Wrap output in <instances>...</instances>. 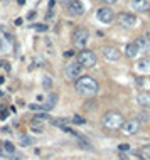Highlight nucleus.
<instances>
[{
    "label": "nucleus",
    "mask_w": 150,
    "mask_h": 160,
    "mask_svg": "<svg viewBox=\"0 0 150 160\" xmlns=\"http://www.w3.org/2000/svg\"><path fill=\"white\" fill-rule=\"evenodd\" d=\"M98 81L93 79L91 76H81L76 79V83H74V89H76L78 93L81 94V96H94V94L98 93Z\"/></svg>",
    "instance_id": "f257e3e1"
},
{
    "label": "nucleus",
    "mask_w": 150,
    "mask_h": 160,
    "mask_svg": "<svg viewBox=\"0 0 150 160\" xmlns=\"http://www.w3.org/2000/svg\"><path fill=\"white\" fill-rule=\"evenodd\" d=\"M123 116L122 113L118 111H108L105 113V116H103V125L106 126V128H111V130H116L120 128V126H123Z\"/></svg>",
    "instance_id": "f03ea898"
},
{
    "label": "nucleus",
    "mask_w": 150,
    "mask_h": 160,
    "mask_svg": "<svg viewBox=\"0 0 150 160\" xmlns=\"http://www.w3.org/2000/svg\"><path fill=\"white\" fill-rule=\"evenodd\" d=\"M78 57V63L81 64L83 68H93L96 66V54L93 51H88V49H83L76 54Z\"/></svg>",
    "instance_id": "7ed1b4c3"
},
{
    "label": "nucleus",
    "mask_w": 150,
    "mask_h": 160,
    "mask_svg": "<svg viewBox=\"0 0 150 160\" xmlns=\"http://www.w3.org/2000/svg\"><path fill=\"white\" fill-rule=\"evenodd\" d=\"M73 44H74V47H78V49H83L88 44V40H90V32L86 31V29H76V31L73 32Z\"/></svg>",
    "instance_id": "20e7f679"
},
{
    "label": "nucleus",
    "mask_w": 150,
    "mask_h": 160,
    "mask_svg": "<svg viewBox=\"0 0 150 160\" xmlns=\"http://www.w3.org/2000/svg\"><path fill=\"white\" fill-rule=\"evenodd\" d=\"M96 17L99 22L103 24H111L115 20V12L110 9V7H101L98 12H96Z\"/></svg>",
    "instance_id": "39448f33"
},
{
    "label": "nucleus",
    "mask_w": 150,
    "mask_h": 160,
    "mask_svg": "<svg viewBox=\"0 0 150 160\" xmlns=\"http://www.w3.org/2000/svg\"><path fill=\"white\" fill-rule=\"evenodd\" d=\"M125 135H135L140 130V120L138 118H132V120H127L122 126Z\"/></svg>",
    "instance_id": "423d86ee"
},
{
    "label": "nucleus",
    "mask_w": 150,
    "mask_h": 160,
    "mask_svg": "<svg viewBox=\"0 0 150 160\" xmlns=\"http://www.w3.org/2000/svg\"><path fill=\"white\" fill-rule=\"evenodd\" d=\"M81 73H83V66L80 63H71L66 66V78L68 79H78V78H81Z\"/></svg>",
    "instance_id": "0eeeda50"
},
{
    "label": "nucleus",
    "mask_w": 150,
    "mask_h": 160,
    "mask_svg": "<svg viewBox=\"0 0 150 160\" xmlns=\"http://www.w3.org/2000/svg\"><path fill=\"white\" fill-rule=\"evenodd\" d=\"M118 22L122 24L123 27H135L137 24H138V19H137V15L133 14H128V12H123V14L118 15Z\"/></svg>",
    "instance_id": "6e6552de"
},
{
    "label": "nucleus",
    "mask_w": 150,
    "mask_h": 160,
    "mask_svg": "<svg viewBox=\"0 0 150 160\" xmlns=\"http://www.w3.org/2000/svg\"><path fill=\"white\" fill-rule=\"evenodd\" d=\"M68 12H69V15H73V17L83 15L85 14V3H83L81 0H71V2L68 3Z\"/></svg>",
    "instance_id": "1a4fd4ad"
},
{
    "label": "nucleus",
    "mask_w": 150,
    "mask_h": 160,
    "mask_svg": "<svg viewBox=\"0 0 150 160\" xmlns=\"http://www.w3.org/2000/svg\"><path fill=\"white\" fill-rule=\"evenodd\" d=\"M101 54H103V57H105L106 61H118L120 56H122V52H120L116 47L106 46V47L101 49Z\"/></svg>",
    "instance_id": "9d476101"
},
{
    "label": "nucleus",
    "mask_w": 150,
    "mask_h": 160,
    "mask_svg": "<svg viewBox=\"0 0 150 160\" xmlns=\"http://www.w3.org/2000/svg\"><path fill=\"white\" fill-rule=\"evenodd\" d=\"M130 7L133 9V12H145V14L150 9L148 0H130Z\"/></svg>",
    "instance_id": "9b49d317"
},
{
    "label": "nucleus",
    "mask_w": 150,
    "mask_h": 160,
    "mask_svg": "<svg viewBox=\"0 0 150 160\" xmlns=\"http://www.w3.org/2000/svg\"><path fill=\"white\" fill-rule=\"evenodd\" d=\"M137 103L142 108H150V93H138V96H137Z\"/></svg>",
    "instance_id": "f8f14e48"
},
{
    "label": "nucleus",
    "mask_w": 150,
    "mask_h": 160,
    "mask_svg": "<svg viewBox=\"0 0 150 160\" xmlns=\"http://www.w3.org/2000/svg\"><path fill=\"white\" fill-rule=\"evenodd\" d=\"M135 44L138 46L140 52H148L150 51V39L148 37H137Z\"/></svg>",
    "instance_id": "ddd939ff"
},
{
    "label": "nucleus",
    "mask_w": 150,
    "mask_h": 160,
    "mask_svg": "<svg viewBox=\"0 0 150 160\" xmlns=\"http://www.w3.org/2000/svg\"><path fill=\"white\" fill-rule=\"evenodd\" d=\"M125 52H127V56L128 57H137L140 54V49H138V46H137L135 42H132V44H127V47H125Z\"/></svg>",
    "instance_id": "4468645a"
},
{
    "label": "nucleus",
    "mask_w": 150,
    "mask_h": 160,
    "mask_svg": "<svg viewBox=\"0 0 150 160\" xmlns=\"http://www.w3.org/2000/svg\"><path fill=\"white\" fill-rule=\"evenodd\" d=\"M2 155H7V157H12L15 155V145L12 142H3L2 145Z\"/></svg>",
    "instance_id": "2eb2a0df"
},
{
    "label": "nucleus",
    "mask_w": 150,
    "mask_h": 160,
    "mask_svg": "<svg viewBox=\"0 0 150 160\" xmlns=\"http://www.w3.org/2000/svg\"><path fill=\"white\" fill-rule=\"evenodd\" d=\"M137 69L140 73H148L150 71V59H142L137 63Z\"/></svg>",
    "instance_id": "dca6fc26"
},
{
    "label": "nucleus",
    "mask_w": 150,
    "mask_h": 160,
    "mask_svg": "<svg viewBox=\"0 0 150 160\" xmlns=\"http://www.w3.org/2000/svg\"><path fill=\"white\" fill-rule=\"evenodd\" d=\"M34 142H36V140H34L32 137H29V135H22V137L19 138V143H20L22 147H29V145H32Z\"/></svg>",
    "instance_id": "f3484780"
},
{
    "label": "nucleus",
    "mask_w": 150,
    "mask_h": 160,
    "mask_svg": "<svg viewBox=\"0 0 150 160\" xmlns=\"http://www.w3.org/2000/svg\"><path fill=\"white\" fill-rule=\"evenodd\" d=\"M52 125L59 126V128H64V126H68V120H64V118H56V120H51Z\"/></svg>",
    "instance_id": "a211bd4d"
},
{
    "label": "nucleus",
    "mask_w": 150,
    "mask_h": 160,
    "mask_svg": "<svg viewBox=\"0 0 150 160\" xmlns=\"http://www.w3.org/2000/svg\"><path fill=\"white\" fill-rule=\"evenodd\" d=\"M46 120H51V118H49L47 115H42V113H41V115H36V116H34V121H32V123H44Z\"/></svg>",
    "instance_id": "6ab92c4d"
},
{
    "label": "nucleus",
    "mask_w": 150,
    "mask_h": 160,
    "mask_svg": "<svg viewBox=\"0 0 150 160\" xmlns=\"http://www.w3.org/2000/svg\"><path fill=\"white\" fill-rule=\"evenodd\" d=\"M78 143H80V147H83V148H86V150H91V143L88 140H85L83 137L78 138Z\"/></svg>",
    "instance_id": "aec40b11"
},
{
    "label": "nucleus",
    "mask_w": 150,
    "mask_h": 160,
    "mask_svg": "<svg viewBox=\"0 0 150 160\" xmlns=\"http://www.w3.org/2000/svg\"><path fill=\"white\" fill-rule=\"evenodd\" d=\"M31 128L34 130V132H37V133H42V132H44L42 123H32V125H31Z\"/></svg>",
    "instance_id": "412c9836"
},
{
    "label": "nucleus",
    "mask_w": 150,
    "mask_h": 160,
    "mask_svg": "<svg viewBox=\"0 0 150 160\" xmlns=\"http://www.w3.org/2000/svg\"><path fill=\"white\" fill-rule=\"evenodd\" d=\"M71 121H73L74 125H85V123H86V120H85L83 116H80V115H76V116H73V120H71Z\"/></svg>",
    "instance_id": "4be33fe9"
},
{
    "label": "nucleus",
    "mask_w": 150,
    "mask_h": 160,
    "mask_svg": "<svg viewBox=\"0 0 150 160\" xmlns=\"http://www.w3.org/2000/svg\"><path fill=\"white\" fill-rule=\"evenodd\" d=\"M29 108L34 110V111H46V106H44V105H36V103H32V105H29Z\"/></svg>",
    "instance_id": "5701e85b"
},
{
    "label": "nucleus",
    "mask_w": 150,
    "mask_h": 160,
    "mask_svg": "<svg viewBox=\"0 0 150 160\" xmlns=\"http://www.w3.org/2000/svg\"><path fill=\"white\" fill-rule=\"evenodd\" d=\"M34 27H36L37 32H46V31L49 29L47 26H46V24H37V26H34Z\"/></svg>",
    "instance_id": "b1692460"
},
{
    "label": "nucleus",
    "mask_w": 150,
    "mask_h": 160,
    "mask_svg": "<svg viewBox=\"0 0 150 160\" xmlns=\"http://www.w3.org/2000/svg\"><path fill=\"white\" fill-rule=\"evenodd\" d=\"M130 150V145L128 143H120L118 145V152H128Z\"/></svg>",
    "instance_id": "393cba45"
},
{
    "label": "nucleus",
    "mask_w": 150,
    "mask_h": 160,
    "mask_svg": "<svg viewBox=\"0 0 150 160\" xmlns=\"http://www.w3.org/2000/svg\"><path fill=\"white\" fill-rule=\"evenodd\" d=\"M44 88H51V78L49 76H44Z\"/></svg>",
    "instance_id": "a878e982"
},
{
    "label": "nucleus",
    "mask_w": 150,
    "mask_h": 160,
    "mask_svg": "<svg viewBox=\"0 0 150 160\" xmlns=\"http://www.w3.org/2000/svg\"><path fill=\"white\" fill-rule=\"evenodd\" d=\"M7 115H9V113H7V110H0V120H5V118H7Z\"/></svg>",
    "instance_id": "bb28decb"
},
{
    "label": "nucleus",
    "mask_w": 150,
    "mask_h": 160,
    "mask_svg": "<svg viewBox=\"0 0 150 160\" xmlns=\"http://www.w3.org/2000/svg\"><path fill=\"white\" fill-rule=\"evenodd\" d=\"M143 155L147 157V160H150V147H147V148L143 150Z\"/></svg>",
    "instance_id": "cd10ccee"
},
{
    "label": "nucleus",
    "mask_w": 150,
    "mask_h": 160,
    "mask_svg": "<svg viewBox=\"0 0 150 160\" xmlns=\"http://www.w3.org/2000/svg\"><path fill=\"white\" fill-rule=\"evenodd\" d=\"M3 40H5V39H3L2 34H0V51H3V49H5V44H3Z\"/></svg>",
    "instance_id": "c85d7f7f"
},
{
    "label": "nucleus",
    "mask_w": 150,
    "mask_h": 160,
    "mask_svg": "<svg viewBox=\"0 0 150 160\" xmlns=\"http://www.w3.org/2000/svg\"><path fill=\"white\" fill-rule=\"evenodd\" d=\"M74 56V51H66L64 52V59H66V57H73Z\"/></svg>",
    "instance_id": "c756f323"
},
{
    "label": "nucleus",
    "mask_w": 150,
    "mask_h": 160,
    "mask_svg": "<svg viewBox=\"0 0 150 160\" xmlns=\"http://www.w3.org/2000/svg\"><path fill=\"white\" fill-rule=\"evenodd\" d=\"M10 160H26V158H24V157H20V155H17V153H15V155H12V157H10Z\"/></svg>",
    "instance_id": "7c9ffc66"
},
{
    "label": "nucleus",
    "mask_w": 150,
    "mask_h": 160,
    "mask_svg": "<svg viewBox=\"0 0 150 160\" xmlns=\"http://www.w3.org/2000/svg\"><path fill=\"white\" fill-rule=\"evenodd\" d=\"M101 2H105V3H110V5H113V3H116L118 0H101Z\"/></svg>",
    "instance_id": "2f4dec72"
},
{
    "label": "nucleus",
    "mask_w": 150,
    "mask_h": 160,
    "mask_svg": "<svg viewBox=\"0 0 150 160\" xmlns=\"http://www.w3.org/2000/svg\"><path fill=\"white\" fill-rule=\"evenodd\" d=\"M54 3H56V0H49V10L54 9Z\"/></svg>",
    "instance_id": "473e14b6"
},
{
    "label": "nucleus",
    "mask_w": 150,
    "mask_h": 160,
    "mask_svg": "<svg viewBox=\"0 0 150 160\" xmlns=\"http://www.w3.org/2000/svg\"><path fill=\"white\" fill-rule=\"evenodd\" d=\"M22 24V19H15V26H20Z\"/></svg>",
    "instance_id": "72a5a7b5"
},
{
    "label": "nucleus",
    "mask_w": 150,
    "mask_h": 160,
    "mask_svg": "<svg viewBox=\"0 0 150 160\" xmlns=\"http://www.w3.org/2000/svg\"><path fill=\"white\" fill-rule=\"evenodd\" d=\"M17 3H19V5H24V3H26V0H17Z\"/></svg>",
    "instance_id": "f704fd0d"
},
{
    "label": "nucleus",
    "mask_w": 150,
    "mask_h": 160,
    "mask_svg": "<svg viewBox=\"0 0 150 160\" xmlns=\"http://www.w3.org/2000/svg\"><path fill=\"white\" fill-rule=\"evenodd\" d=\"M2 145H3V142H0V155H2Z\"/></svg>",
    "instance_id": "c9c22d12"
},
{
    "label": "nucleus",
    "mask_w": 150,
    "mask_h": 160,
    "mask_svg": "<svg viewBox=\"0 0 150 160\" xmlns=\"http://www.w3.org/2000/svg\"><path fill=\"white\" fill-rule=\"evenodd\" d=\"M61 2H62V3H69L71 0H61Z\"/></svg>",
    "instance_id": "e433bc0d"
},
{
    "label": "nucleus",
    "mask_w": 150,
    "mask_h": 160,
    "mask_svg": "<svg viewBox=\"0 0 150 160\" xmlns=\"http://www.w3.org/2000/svg\"><path fill=\"white\" fill-rule=\"evenodd\" d=\"M3 83V78H0V84H2Z\"/></svg>",
    "instance_id": "4c0bfd02"
},
{
    "label": "nucleus",
    "mask_w": 150,
    "mask_h": 160,
    "mask_svg": "<svg viewBox=\"0 0 150 160\" xmlns=\"http://www.w3.org/2000/svg\"><path fill=\"white\" fill-rule=\"evenodd\" d=\"M147 15H148V17H150V9H148V12H147Z\"/></svg>",
    "instance_id": "58836bf2"
},
{
    "label": "nucleus",
    "mask_w": 150,
    "mask_h": 160,
    "mask_svg": "<svg viewBox=\"0 0 150 160\" xmlns=\"http://www.w3.org/2000/svg\"><path fill=\"white\" fill-rule=\"evenodd\" d=\"M0 96H3V91H0Z\"/></svg>",
    "instance_id": "ea45409f"
},
{
    "label": "nucleus",
    "mask_w": 150,
    "mask_h": 160,
    "mask_svg": "<svg viewBox=\"0 0 150 160\" xmlns=\"http://www.w3.org/2000/svg\"><path fill=\"white\" fill-rule=\"evenodd\" d=\"M148 2H150V0H148Z\"/></svg>",
    "instance_id": "a19ab883"
}]
</instances>
